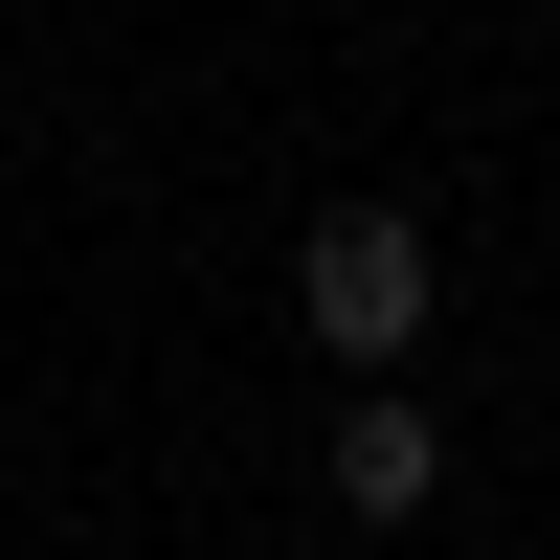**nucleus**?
<instances>
[{
	"instance_id": "obj_1",
	"label": "nucleus",
	"mask_w": 560,
	"mask_h": 560,
	"mask_svg": "<svg viewBox=\"0 0 560 560\" xmlns=\"http://www.w3.org/2000/svg\"><path fill=\"white\" fill-rule=\"evenodd\" d=\"M427 314H448V247H427L404 202H337V224H292V337H314V359H404Z\"/></svg>"
},
{
	"instance_id": "obj_2",
	"label": "nucleus",
	"mask_w": 560,
	"mask_h": 560,
	"mask_svg": "<svg viewBox=\"0 0 560 560\" xmlns=\"http://www.w3.org/2000/svg\"><path fill=\"white\" fill-rule=\"evenodd\" d=\"M448 493V404H404L382 359H359V404H337V516H427Z\"/></svg>"
}]
</instances>
